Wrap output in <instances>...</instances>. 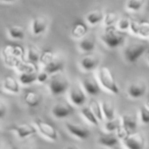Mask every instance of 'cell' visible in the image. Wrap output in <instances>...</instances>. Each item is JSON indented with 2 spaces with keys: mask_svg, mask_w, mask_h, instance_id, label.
<instances>
[{
  "mask_svg": "<svg viewBox=\"0 0 149 149\" xmlns=\"http://www.w3.org/2000/svg\"><path fill=\"white\" fill-rule=\"evenodd\" d=\"M48 28V19L44 17H36L32 19L31 31L34 36H40L46 32Z\"/></svg>",
  "mask_w": 149,
  "mask_h": 149,
  "instance_id": "obj_17",
  "label": "cell"
},
{
  "mask_svg": "<svg viewBox=\"0 0 149 149\" xmlns=\"http://www.w3.org/2000/svg\"><path fill=\"white\" fill-rule=\"evenodd\" d=\"M47 84L49 92L53 96L61 95V94L68 92V88H70V81L65 74H62V72L51 74Z\"/></svg>",
  "mask_w": 149,
  "mask_h": 149,
  "instance_id": "obj_3",
  "label": "cell"
},
{
  "mask_svg": "<svg viewBox=\"0 0 149 149\" xmlns=\"http://www.w3.org/2000/svg\"><path fill=\"white\" fill-rule=\"evenodd\" d=\"M2 55H8L24 60L26 56V48L19 44H6L1 51Z\"/></svg>",
  "mask_w": 149,
  "mask_h": 149,
  "instance_id": "obj_12",
  "label": "cell"
},
{
  "mask_svg": "<svg viewBox=\"0 0 149 149\" xmlns=\"http://www.w3.org/2000/svg\"><path fill=\"white\" fill-rule=\"evenodd\" d=\"M98 144L101 145L103 147H114L118 144L120 138L118 137V135L116 133L112 132H106L102 133L97 139Z\"/></svg>",
  "mask_w": 149,
  "mask_h": 149,
  "instance_id": "obj_18",
  "label": "cell"
},
{
  "mask_svg": "<svg viewBox=\"0 0 149 149\" xmlns=\"http://www.w3.org/2000/svg\"><path fill=\"white\" fill-rule=\"evenodd\" d=\"M139 27H140V22L135 21V19H131L130 23V29L129 31L135 36H138L139 34Z\"/></svg>",
  "mask_w": 149,
  "mask_h": 149,
  "instance_id": "obj_39",
  "label": "cell"
},
{
  "mask_svg": "<svg viewBox=\"0 0 149 149\" xmlns=\"http://www.w3.org/2000/svg\"><path fill=\"white\" fill-rule=\"evenodd\" d=\"M40 55H41V50L36 45H29L26 49V56L25 59L32 63L39 64Z\"/></svg>",
  "mask_w": 149,
  "mask_h": 149,
  "instance_id": "obj_22",
  "label": "cell"
},
{
  "mask_svg": "<svg viewBox=\"0 0 149 149\" xmlns=\"http://www.w3.org/2000/svg\"><path fill=\"white\" fill-rule=\"evenodd\" d=\"M81 86L89 96H97L101 92V86L96 77H86L82 79Z\"/></svg>",
  "mask_w": 149,
  "mask_h": 149,
  "instance_id": "obj_9",
  "label": "cell"
},
{
  "mask_svg": "<svg viewBox=\"0 0 149 149\" xmlns=\"http://www.w3.org/2000/svg\"><path fill=\"white\" fill-rule=\"evenodd\" d=\"M80 111H81L82 116H83V118H85V120H87L90 125H92V126H97V125L99 124L98 118L95 116V114L93 113V111H92L91 108H90L89 106H84L83 105Z\"/></svg>",
  "mask_w": 149,
  "mask_h": 149,
  "instance_id": "obj_27",
  "label": "cell"
},
{
  "mask_svg": "<svg viewBox=\"0 0 149 149\" xmlns=\"http://www.w3.org/2000/svg\"><path fill=\"white\" fill-rule=\"evenodd\" d=\"M55 58V54L51 49H44L41 51V55H40V60L39 63L42 66L46 65L47 63H49L51 60H53Z\"/></svg>",
  "mask_w": 149,
  "mask_h": 149,
  "instance_id": "obj_33",
  "label": "cell"
},
{
  "mask_svg": "<svg viewBox=\"0 0 149 149\" xmlns=\"http://www.w3.org/2000/svg\"><path fill=\"white\" fill-rule=\"evenodd\" d=\"M65 129L72 136L79 140H86L90 136V131L83 126H80L78 124H72V123H66Z\"/></svg>",
  "mask_w": 149,
  "mask_h": 149,
  "instance_id": "obj_13",
  "label": "cell"
},
{
  "mask_svg": "<svg viewBox=\"0 0 149 149\" xmlns=\"http://www.w3.org/2000/svg\"><path fill=\"white\" fill-rule=\"evenodd\" d=\"M0 133H1V130H0Z\"/></svg>",
  "mask_w": 149,
  "mask_h": 149,
  "instance_id": "obj_45",
  "label": "cell"
},
{
  "mask_svg": "<svg viewBox=\"0 0 149 149\" xmlns=\"http://www.w3.org/2000/svg\"><path fill=\"white\" fill-rule=\"evenodd\" d=\"M7 112V106L2 100H0V120H2Z\"/></svg>",
  "mask_w": 149,
  "mask_h": 149,
  "instance_id": "obj_40",
  "label": "cell"
},
{
  "mask_svg": "<svg viewBox=\"0 0 149 149\" xmlns=\"http://www.w3.org/2000/svg\"><path fill=\"white\" fill-rule=\"evenodd\" d=\"M78 48L80 51L84 52V53H91L95 50L96 48V43L92 38H82L81 40H79L78 43Z\"/></svg>",
  "mask_w": 149,
  "mask_h": 149,
  "instance_id": "obj_24",
  "label": "cell"
},
{
  "mask_svg": "<svg viewBox=\"0 0 149 149\" xmlns=\"http://www.w3.org/2000/svg\"><path fill=\"white\" fill-rule=\"evenodd\" d=\"M123 144L128 149H142L145 146V137L141 132H134L124 139Z\"/></svg>",
  "mask_w": 149,
  "mask_h": 149,
  "instance_id": "obj_7",
  "label": "cell"
},
{
  "mask_svg": "<svg viewBox=\"0 0 149 149\" xmlns=\"http://www.w3.org/2000/svg\"><path fill=\"white\" fill-rule=\"evenodd\" d=\"M138 36L142 38L149 37V21H141L140 27H139Z\"/></svg>",
  "mask_w": 149,
  "mask_h": 149,
  "instance_id": "obj_37",
  "label": "cell"
},
{
  "mask_svg": "<svg viewBox=\"0 0 149 149\" xmlns=\"http://www.w3.org/2000/svg\"><path fill=\"white\" fill-rule=\"evenodd\" d=\"M147 85L144 81H136L131 83L127 88V94L132 99H140L146 94Z\"/></svg>",
  "mask_w": 149,
  "mask_h": 149,
  "instance_id": "obj_11",
  "label": "cell"
},
{
  "mask_svg": "<svg viewBox=\"0 0 149 149\" xmlns=\"http://www.w3.org/2000/svg\"><path fill=\"white\" fill-rule=\"evenodd\" d=\"M139 120L143 125L149 124V108L146 105H143L139 110Z\"/></svg>",
  "mask_w": 149,
  "mask_h": 149,
  "instance_id": "obj_35",
  "label": "cell"
},
{
  "mask_svg": "<svg viewBox=\"0 0 149 149\" xmlns=\"http://www.w3.org/2000/svg\"><path fill=\"white\" fill-rule=\"evenodd\" d=\"M148 49V45L144 42H132L124 48L123 55L129 63H135Z\"/></svg>",
  "mask_w": 149,
  "mask_h": 149,
  "instance_id": "obj_4",
  "label": "cell"
},
{
  "mask_svg": "<svg viewBox=\"0 0 149 149\" xmlns=\"http://www.w3.org/2000/svg\"><path fill=\"white\" fill-rule=\"evenodd\" d=\"M9 130L13 131L19 139L29 138V137L33 136L37 133V128L35 127V125L30 124H13V126L9 127Z\"/></svg>",
  "mask_w": 149,
  "mask_h": 149,
  "instance_id": "obj_10",
  "label": "cell"
},
{
  "mask_svg": "<svg viewBox=\"0 0 149 149\" xmlns=\"http://www.w3.org/2000/svg\"><path fill=\"white\" fill-rule=\"evenodd\" d=\"M15 1V0H0V2H3V3H13Z\"/></svg>",
  "mask_w": 149,
  "mask_h": 149,
  "instance_id": "obj_41",
  "label": "cell"
},
{
  "mask_svg": "<svg viewBox=\"0 0 149 149\" xmlns=\"http://www.w3.org/2000/svg\"><path fill=\"white\" fill-rule=\"evenodd\" d=\"M89 32V27H88V24L84 21L81 19H78L74 23L70 30V36H72L74 39L81 40L82 38L86 37V35Z\"/></svg>",
  "mask_w": 149,
  "mask_h": 149,
  "instance_id": "obj_16",
  "label": "cell"
},
{
  "mask_svg": "<svg viewBox=\"0 0 149 149\" xmlns=\"http://www.w3.org/2000/svg\"><path fill=\"white\" fill-rule=\"evenodd\" d=\"M74 112V108L72 104H68L65 102H58L54 104L51 109L52 116L58 120H64V118L70 116Z\"/></svg>",
  "mask_w": 149,
  "mask_h": 149,
  "instance_id": "obj_8",
  "label": "cell"
},
{
  "mask_svg": "<svg viewBox=\"0 0 149 149\" xmlns=\"http://www.w3.org/2000/svg\"><path fill=\"white\" fill-rule=\"evenodd\" d=\"M120 123H122V120L120 118H114L112 120H105V123H104V130L106 132H112L116 133V130L118 129V127L120 126Z\"/></svg>",
  "mask_w": 149,
  "mask_h": 149,
  "instance_id": "obj_32",
  "label": "cell"
},
{
  "mask_svg": "<svg viewBox=\"0 0 149 149\" xmlns=\"http://www.w3.org/2000/svg\"><path fill=\"white\" fill-rule=\"evenodd\" d=\"M8 36L13 40H23L26 36L24 28L19 26H11L8 29Z\"/></svg>",
  "mask_w": 149,
  "mask_h": 149,
  "instance_id": "obj_30",
  "label": "cell"
},
{
  "mask_svg": "<svg viewBox=\"0 0 149 149\" xmlns=\"http://www.w3.org/2000/svg\"><path fill=\"white\" fill-rule=\"evenodd\" d=\"M0 147H1V143H0Z\"/></svg>",
  "mask_w": 149,
  "mask_h": 149,
  "instance_id": "obj_44",
  "label": "cell"
},
{
  "mask_svg": "<svg viewBox=\"0 0 149 149\" xmlns=\"http://www.w3.org/2000/svg\"><path fill=\"white\" fill-rule=\"evenodd\" d=\"M100 65V58L96 55H86L80 60V66L83 70L87 72H94Z\"/></svg>",
  "mask_w": 149,
  "mask_h": 149,
  "instance_id": "obj_14",
  "label": "cell"
},
{
  "mask_svg": "<svg viewBox=\"0 0 149 149\" xmlns=\"http://www.w3.org/2000/svg\"><path fill=\"white\" fill-rule=\"evenodd\" d=\"M34 125L37 128V132L40 135H42L44 138L48 139V140L52 141V142H54V141H56L58 139L57 130L50 123L46 122V120H42V118H37L34 120Z\"/></svg>",
  "mask_w": 149,
  "mask_h": 149,
  "instance_id": "obj_5",
  "label": "cell"
},
{
  "mask_svg": "<svg viewBox=\"0 0 149 149\" xmlns=\"http://www.w3.org/2000/svg\"><path fill=\"white\" fill-rule=\"evenodd\" d=\"M15 70L19 72H19H37L39 68H38V64L32 63V62L24 59L19 62V64L17 66Z\"/></svg>",
  "mask_w": 149,
  "mask_h": 149,
  "instance_id": "obj_28",
  "label": "cell"
},
{
  "mask_svg": "<svg viewBox=\"0 0 149 149\" xmlns=\"http://www.w3.org/2000/svg\"><path fill=\"white\" fill-rule=\"evenodd\" d=\"M147 54H146V60H147V62H148V64H149V49H147Z\"/></svg>",
  "mask_w": 149,
  "mask_h": 149,
  "instance_id": "obj_42",
  "label": "cell"
},
{
  "mask_svg": "<svg viewBox=\"0 0 149 149\" xmlns=\"http://www.w3.org/2000/svg\"><path fill=\"white\" fill-rule=\"evenodd\" d=\"M101 108L104 120H112L116 118V108L111 102L101 101Z\"/></svg>",
  "mask_w": 149,
  "mask_h": 149,
  "instance_id": "obj_26",
  "label": "cell"
},
{
  "mask_svg": "<svg viewBox=\"0 0 149 149\" xmlns=\"http://www.w3.org/2000/svg\"><path fill=\"white\" fill-rule=\"evenodd\" d=\"M146 0H127L126 1V9L130 13H138L143 8Z\"/></svg>",
  "mask_w": 149,
  "mask_h": 149,
  "instance_id": "obj_29",
  "label": "cell"
},
{
  "mask_svg": "<svg viewBox=\"0 0 149 149\" xmlns=\"http://www.w3.org/2000/svg\"><path fill=\"white\" fill-rule=\"evenodd\" d=\"M145 105H146V107L149 108V98H148V100L146 101V103H145Z\"/></svg>",
  "mask_w": 149,
  "mask_h": 149,
  "instance_id": "obj_43",
  "label": "cell"
},
{
  "mask_svg": "<svg viewBox=\"0 0 149 149\" xmlns=\"http://www.w3.org/2000/svg\"><path fill=\"white\" fill-rule=\"evenodd\" d=\"M19 82L23 86H30L37 82V72H19Z\"/></svg>",
  "mask_w": 149,
  "mask_h": 149,
  "instance_id": "obj_25",
  "label": "cell"
},
{
  "mask_svg": "<svg viewBox=\"0 0 149 149\" xmlns=\"http://www.w3.org/2000/svg\"><path fill=\"white\" fill-rule=\"evenodd\" d=\"M130 23H131V19H129V17H120V19H118L116 27L118 28L120 31L127 32L130 29Z\"/></svg>",
  "mask_w": 149,
  "mask_h": 149,
  "instance_id": "obj_36",
  "label": "cell"
},
{
  "mask_svg": "<svg viewBox=\"0 0 149 149\" xmlns=\"http://www.w3.org/2000/svg\"><path fill=\"white\" fill-rule=\"evenodd\" d=\"M50 78V74H48L47 72H45L44 70H40V72H37V82L40 84H45L48 82Z\"/></svg>",
  "mask_w": 149,
  "mask_h": 149,
  "instance_id": "obj_38",
  "label": "cell"
},
{
  "mask_svg": "<svg viewBox=\"0 0 149 149\" xmlns=\"http://www.w3.org/2000/svg\"><path fill=\"white\" fill-rule=\"evenodd\" d=\"M120 120H122V126L125 128V130L129 133V134H132V133L136 132L137 127H138V118L135 114L127 113L124 116H120Z\"/></svg>",
  "mask_w": 149,
  "mask_h": 149,
  "instance_id": "obj_19",
  "label": "cell"
},
{
  "mask_svg": "<svg viewBox=\"0 0 149 149\" xmlns=\"http://www.w3.org/2000/svg\"><path fill=\"white\" fill-rule=\"evenodd\" d=\"M125 32H122L116 27V26H110L105 27L103 33L101 34V41L106 47L110 49H114L120 46H122L126 41V35Z\"/></svg>",
  "mask_w": 149,
  "mask_h": 149,
  "instance_id": "obj_2",
  "label": "cell"
},
{
  "mask_svg": "<svg viewBox=\"0 0 149 149\" xmlns=\"http://www.w3.org/2000/svg\"><path fill=\"white\" fill-rule=\"evenodd\" d=\"M118 21V13H113V11H108V13H104L103 17V23L104 27H110V26H116Z\"/></svg>",
  "mask_w": 149,
  "mask_h": 149,
  "instance_id": "obj_34",
  "label": "cell"
},
{
  "mask_svg": "<svg viewBox=\"0 0 149 149\" xmlns=\"http://www.w3.org/2000/svg\"><path fill=\"white\" fill-rule=\"evenodd\" d=\"M68 100L74 106L82 107L87 102V94L82 86H72L68 88Z\"/></svg>",
  "mask_w": 149,
  "mask_h": 149,
  "instance_id": "obj_6",
  "label": "cell"
},
{
  "mask_svg": "<svg viewBox=\"0 0 149 149\" xmlns=\"http://www.w3.org/2000/svg\"><path fill=\"white\" fill-rule=\"evenodd\" d=\"M96 78H97L100 86L107 92L114 94V95H118L120 93V87H118L113 74L109 68L107 66L98 68L97 72H96Z\"/></svg>",
  "mask_w": 149,
  "mask_h": 149,
  "instance_id": "obj_1",
  "label": "cell"
},
{
  "mask_svg": "<svg viewBox=\"0 0 149 149\" xmlns=\"http://www.w3.org/2000/svg\"><path fill=\"white\" fill-rule=\"evenodd\" d=\"M1 86L2 89L5 92L10 94H19L21 93V84H19V80L15 78L11 77V76H6L3 78L2 82H1Z\"/></svg>",
  "mask_w": 149,
  "mask_h": 149,
  "instance_id": "obj_15",
  "label": "cell"
},
{
  "mask_svg": "<svg viewBox=\"0 0 149 149\" xmlns=\"http://www.w3.org/2000/svg\"><path fill=\"white\" fill-rule=\"evenodd\" d=\"M89 107L91 108V110L93 111V113L95 114V116L98 118L99 122H102L104 120L103 113H102L101 102H99L96 99H91V101L89 102Z\"/></svg>",
  "mask_w": 149,
  "mask_h": 149,
  "instance_id": "obj_31",
  "label": "cell"
},
{
  "mask_svg": "<svg viewBox=\"0 0 149 149\" xmlns=\"http://www.w3.org/2000/svg\"><path fill=\"white\" fill-rule=\"evenodd\" d=\"M24 101L29 107H37L42 101V96L37 91L29 90L24 95Z\"/></svg>",
  "mask_w": 149,
  "mask_h": 149,
  "instance_id": "obj_21",
  "label": "cell"
},
{
  "mask_svg": "<svg viewBox=\"0 0 149 149\" xmlns=\"http://www.w3.org/2000/svg\"><path fill=\"white\" fill-rule=\"evenodd\" d=\"M104 17V13L100 9H95V10H92L90 13H88L86 15L85 21L88 25L90 26H96L98 24L102 23Z\"/></svg>",
  "mask_w": 149,
  "mask_h": 149,
  "instance_id": "obj_23",
  "label": "cell"
},
{
  "mask_svg": "<svg viewBox=\"0 0 149 149\" xmlns=\"http://www.w3.org/2000/svg\"><path fill=\"white\" fill-rule=\"evenodd\" d=\"M64 60L62 58H59V57H56L54 58L53 60L47 63L46 65L42 66L43 70L45 72H47L48 74L51 76L53 74H56V72H62L63 70V68H64Z\"/></svg>",
  "mask_w": 149,
  "mask_h": 149,
  "instance_id": "obj_20",
  "label": "cell"
}]
</instances>
